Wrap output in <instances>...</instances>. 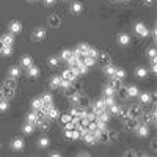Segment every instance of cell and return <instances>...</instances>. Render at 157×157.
<instances>
[{"mask_svg":"<svg viewBox=\"0 0 157 157\" xmlns=\"http://www.w3.org/2000/svg\"><path fill=\"white\" fill-rule=\"evenodd\" d=\"M50 157H61V154H58V152H52Z\"/></svg>","mask_w":157,"mask_h":157,"instance_id":"6f0895ef","label":"cell"},{"mask_svg":"<svg viewBox=\"0 0 157 157\" xmlns=\"http://www.w3.org/2000/svg\"><path fill=\"white\" fill-rule=\"evenodd\" d=\"M8 101L6 99H0V112H6L8 110Z\"/></svg>","mask_w":157,"mask_h":157,"instance_id":"bcb514c9","label":"cell"},{"mask_svg":"<svg viewBox=\"0 0 157 157\" xmlns=\"http://www.w3.org/2000/svg\"><path fill=\"white\" fill-rule=\"evenodd\" d=\"M61 77H63V78H66V80H69V82H72V83H74V82L77 80V77H78V75H75V72H74V71H71V69H66V71L63 72V75H61Z\"/></svg>","mask_w":157,"mask_h":157,"instance_id":"5bb4252c","label":"cell"},{"mask_svg":"<svg viewBox=\"0 0 157 157\" xmlns=\"http://www.w3.org/2000/svg\"><path fill=\"white\" fill-rule=\"evenodd\" d=\"M123 2H130V0H123Z\"/></svg>","mask_w":157,"mask_h":157,"instance_id":"be15d7a7","label":"cell"},{"mask_svg":"<svg viewBox=\"0 0 157 157\" xmlns=\"http://www.w3.org/2000/svg\"><path fill=\"white\" fill-rule=\"evenodd\" d=\"M43 2H44V5H46V6H52V5L55 3V0H43Z\"/></svg>","mask_w":157,"mask_h":157,"instance_id":"11a10c76","label":"cell"},{"mask_svg":"<svg viewBox=\"0 0 157 157\" xmlns=\"http://www.w3.org/2000/svg\"><path fill=\"white\" fill-rule=\"evenodd\" d=\"M126 94H127V98H137L140 94V91L135 85H130V86L126 88Z\"/></svg>","mask_w":157,"mask_h":157,"instance_id":"4fadbf2b","label":"cell"},{"mask_svg":"<svg viewBox=\"0 0 157 157\" xmlns=\"http://www.w3.org/2000/svg\"><path fill=\"white\" fill-rule=\"evenodd\" d=\"M118 43H120L121 46H127L130 43V38L127 33H121V35H118Z\"/></svg>","mask_w":157,"mask_h":157,"instance_id":"7402d4cb","label":"cell"},{"mask_svg":"<svg viewBox=\"0 0 157 157\" xmlns=\"http://www.w3.org/2000/svg\"><path fill=\"white\" fill-rule=\"evenodd\" d=\"M38 145L41 146V148H47L50 145V140L47 137H41V138H39V141H38Z\"/></svg>","mask_w":157,"mask_h":157,"instance_id":"60d3db41","label":"cell"},{"mask_svg":"<svg viewBox=\"0 0 157 157\" xmlns=\"http://www.w3.org/2000/svg\"><path fill=\"white\" fill-rule=\"evenodd\" d=\"M38 121H39V116H38V113H36V112H32V113H29V115H27V123H29V124L36 126V124H38Z\"/></svg>","mask_w":157,"mask_h":157,"instance_id":"2e32d148","label":"cell"},{"mask_svg":"<svg viewBox=\"0 0 157 157\" xmlns=\"http://www.w3.org/2000/svg\"><path fill=\"white\" fill-rule=\"evenodd\" d=\"M107 112H109L112 116H116V115H120V112H121V107L118 105V104H113L112 107H109V109H107Z\"/></svg>","mask_w":157,"mask_h":157,"instance_id":"f1b7e54d","label":"cell"},{"mask_svg":"<svg viewBox=\"0 0 157 157\" xmlns=\"http://www.w3.org/2000/svg\"><path fill=\"white\" fill-rule=\"evenodd\" d=\"M71 11L74 13V14H80V13L83 11V5H82L80 2H74V3L71 5Z\"/></svg>","mask_w":157,"mask_h":157,"instance_id":"cb8c5ba5","label":"cell"},{"mask_svg":"<svg viewBox=\"0 0 157 157\" xmlns=\"http://www.w3.org/2000/svg\"><path fill=\"white\" fill-rule=\"evenodd\" d=\"M110 2H113V3H116V2H118V0H110Z\"/></svg>","mask_w":157,"mask_h":157,"instance_id":"6125c7cd","label":"cell"},{"mask_svg":"<svg viewBox=\"0 0 157 157\" xmlns=\"http://www.w3.org/2000/svg\"><path fill=\"white\" fill-rule=\"evenodd\" d=\"M2 49H3V44H2V43H0V52H2Z\"/></svg>","mask_w":157,"mask_h":157,"instance_id":"94428289","label":"cell"},{"mask_svg":"<svg viewBox=\"0 0 157 157\" xmlns=\"http://www.w3.org/2000/svg\"><path fill=\"white\" fill-rule=\"evenodd\" d=\"M94 63H96V60H94V58H91V57H83V58H82V64H85L86 68L94 66Z\"/></svg>","mask_w":157,"mask_h":157,"instance_id":"d6a6232c","label":"cell"},{"mask_svg":"<svg viewBox=\"0 0 157 157\" xmlns=\"http://www.w3.org/2000/svg\"><path fill=\"white\" fill-rule=\"evenodd\" d=\"M77 105L80 107V109H86V107L90 105V99H88L86 96L80 94V98H78V101H77Z\"/></svg>","mask_w":157,"mask_h":157,"instance_id":"d6986e66","label":"cell"},{"mask_svg":"<svg viewBox=\"0 0 157 157\" xmlns=\"http://www.w3.org/2000/svg\"><path fill=\"white\" fill-rule=\"evenodd\" d=\"M135 74H137V77H138V78H145V77L148 75V71H146V68L140 66V68H137Z\"/></svg>","mask_w":157,"mask_h":157,"instance_id":"e575fe53","label":"cell"},{"mask_svg":"<svg viewBox=\"0 0 157 157\" xmlns=\"http://www.w3.org/2000/svg\"><path fill=\"white\" fill-rule=\"evenodd\" d=\"M115 91H116L115 88H112L110 85H107L105 88H104V94H105L107 98H113L115 96Z\"/></svg>","mask_w":157,"mask_h":157,"instance_id":"8d00e7d4","label":"cell"},{"mask_svg":"<svg viewBox=\"0 0 157 157\" xmlns=\"http://www.w3.org/2000/svg\"><path fill=\"white\" fill-rule=\"evenodd\" d=\"M110 118H112V115L105 110V112H102L101 115H98V120H96V121H99V123H105V124H107V123L110 121Z\"/></svg>","mask_w":157,"mask_h":157,"instance_id":"ac0fdd59","label":"cell"},{"mask_svg":"<svg viewBox=\"0 0 157 157\" xmlns=\"http://www.w3.org/2000/svg\"><path fill=\"white\" fill-rule=\"evenodd\" d=\"M27 74H29L30 77H38V75H39V69H38V66L32 64L30 68H27Z\"/></svg>","mask_w":157,"mask_h":157,"instance_id":"4dcf8cb0","label":"cell"},{"mask_svg":"<svg viewBox=\"0 0 157 157\" xmlns=\"http://www.w3.org/2000/svg\"><path fill=\"white\" fill-rule=\"evenodd\" d=\"M146 157H148V155H146Z\"/></svg>","mask_w":157,"mask_h":157,"instance_id":"03108f58","label":"cell"},{"mask_svg":"<svg viewBox=\"0 0 157 157\" xmlns=\"http://www.w3.org/2000/svg\"><path fill=\"white\" fill-rule=\"evenodd\" d=\"M102 101H104V105H105V109H109V107L113 105V104H116V102H115V98H107V96H105Z\"/></svg>","mask_w":157,"mask_h":157,"instance_id":"b9f144b4","label":"cell"},{"mask_svg":"<svg viewBox=\"0 0 157 157\" xmlns=\"http://www.w3.org/2000/svg\"><path fill=\"white\" fill-rule=\"evenodd\" d=\"M41 101H43V104H52V94H44L43 98H41Z\"/></svg>","mask_w":157,"mask_h":157,"instance_id":"f907efd6","label":"cell"},{"mask_svg":"<svg viewBox=\"0 0 157 157\" xmlns=\"http://www.w3.org/2000/svg\"><path fill=\"white\" fill-rule=\"evenodd\" d=\"M0 43L3 44V47H13V44H14V36H13L11 33H5L2 38H0Z\"/></svg>","mask_w":157,"mask_h":157,"instance_id":"7a4b0ae2","label":"cell"},{"mask_svg":"<svg viewBox=\"0 0 157 157\" xmlns=\"http://www.w3.org/2000/svg\"><path fill=\"white\" fill-rule=\"evenodd\" d=\"M47 64L50 68H57L58 64H60V58L58 57H50L49 60H47Z\"/></svg>","mask_w":157,"mask_h":157,"instance_id":"836d02e7","label":"cell"},{"mask_svg":"<svg viewBox=\"0 0 157 157\" xmlns=\"http://www.w3.org/2000/svg\"><path fill=\"white\" fill-rule=\"evenodd\" d=\"M71 118H72V116H71L69 113H66V115H61V116H60V121H61L63 124H66V123L71 121Z\"/></svg>","mask_w":157,"mask_h":157,"instance_id":"681fc988","label":"cell"},{"mask_svg":"<svg viewBox=\"0 0 157 157\" xmlns=\"http://www.w3.org/2000/svg\"><path fill=\"white\" fill-rule=\"evenodd\" d=\"M126 157H138V155H137V152H135V151L130 149V151H127V152H126Z\"/></svg>","mask_w":157,"mask_h":157,"instance_id":"db71d44e","label":"cell"},{"mask_svg":"<svg viewBox=\"0 0 157 157\" xmlns=\"http://www.w3.org/2000/svg\"><path fill=\"white\" fill-rule=\"evenodd\" d=\"M60 86H61L63 90H68V88L72 86V82H69V80H66V78H63V77H61V83H60Z\"/></svg>","mask_w":157,"mask_h":157,"instance_id":"ee69618b","label":"cell"},{"mask_svg":"<svg viewBox=\"0 0 157 157\" xmlns=\"http://www.w3.org/2000/svg\"><path fill=\"white\" fill-rule=\"evenodd\" d=\"M78 157H91V155L86 154V152H82V154H78Z\"/></svg>","mask_w":157,"mask_h":157,"instance_id":"680465c9","label":"cell"},{"mask_svg":"<svg viewBox=\"0 0 157 157\" xmlns=\"http://www.w3.org/2000/svg\"><path fill=\"white\" fill-rule=\"evenodd\" d=\"M146 55H148L151 60H152V58H155V49H154V47L148 49V50H146Z\"/></svg>","mask_w":157,"mask_h":157,"instance_id":"816d5d0a","label":"cell"},{"mask_svg":"<svg viewBox=\"0 0 157 157\" xmlns=\"http://www.w3.org/2000/svg\"><path fill=\"white\" fill-rule=\"evenodd\" d=\"M33 130H35V126H33V124H29V123L22 127V132H24V134H27V135L33 134Z\"/></svg>","mask_w":157,"mask_h":157,"instance_id":"74e56055","label":"cell"},{"mask_svg":"<svg viewBox=\"0 0 157 157\" xmlns=\"http://www.w3.org/2000/svg\"><path fill=\"white\" fill-rule=\"evenodd\" d=\"M112 88L115 90H120L123 88V80H120V78H115V77H110V83H109Z\"/></svg>","mask_w":157,"mask_h":157,"instance_id":"603a6c76","label":"cell"},{"mask_svg":"<svg viewBox=\"0 0 157 157\" xmlns=\"http://www.w3.org/2000/svg\"><path fill=\"white\" fill-rule=\"evenodd\" d=\"M2 94H3V99H11L13 96H14V90L13 88H8V86H5L3 90H2Z\"/></svg>","mask_w":157,"mask_h":157,"instance_id":"4316f807","label":"cell"},{"mask_svg":"<svg viewBox=\"0 0 157 157\" xmlns=\"http://www.w3.org/2000/svg\"><path fill=\"white\" fill-rule=\"evenodd\" d=\"M98 55H99L98 49H93V47H90L88 52H86V57H91V58H94V60H98Z\"/></svg>","mask_w":157,"mask_h":157,"instance_id":"f35d334b","label":"cell"},{"mask_svg":"<svg viewBox=\"0 0 157 157\" xmlns=\"http://www.w3.org/2000/svg\"><path fill=\"white\" fill-rule=\"evenodd\" d=\"M124 123H126V129H129V130H135L137 126L140 124V121L138 120H134V118H126Z\"/></svg>","mask_w":157,"mask_h":157,"instance_id":"9c48e42d","label":"cell"},{"mask_svg":"<svg viewBox=\"0 0 157 157\" xmlns=\"http://www.w3.org/2000/svg\"><path fill=\"white\" fill-rule=\"evenodd\" d=\"M29 2H36V0H29Z\"/></svg>","mask_w":157,"mask_h":157,"instance_id":"e7e4bbea","label":"cell"},{"mask_svg":"<svg viewBox=\"0 0 157 157\" xmlns=\"http://www.w3.org/2000/svg\"><path fill=\"white\" fill-rule=\"evenodd\" d=\"M88 49H90L88 44H78V47L74 50V57H77V58H83V57H86Z\"/></svg>","mask_w":157,"mask_h":157,"instance_id":"6da1fadb","label":"cell"},{"mask_svg":"<svg viewBox=\"0 0 157 157\" xmlns=\"http://www.w3.org/2000/svg\"><path fill=\"white\" fill-rule=\"evenodd\" d=\"M107 132H109V141H110V143L118 138V132H115V130H107Z\"/></svg>","mask_w":157,"mask_h":157,"instance_id":"c3c4849f","label":"cell"},{"mask_svg":"<svg viewBox=\"0 0 157 157\" xmlns=\"http://www.w3.org/2000/svg\"><path fill=\"white\" fill-rule=\"evenodd\" d=\"M98 60L104 64V66H107V64H112V58H110V55H109V54H105V52H99Z\"/></svg>","mask_w":157,"mask_h":157,"instance_id":"30bf717a","label":"cell"},{"mask_svg":"<svg viewBox=\"0 0 157 157\" xmlns=\"http://www.w3.org/2000/svg\"><path fill=\"white\" fill-rule=\"evenodd\" d=\"M135 132H137L138 137L145 138V137L149 135V127H148V124H141V123H140V124L137 126V129H135Z\"/></svg>","mask_w":157,"mask_h":157,"instance_id":"277c9868","label":"cell"},{"mask_svg":"<svg viewBox=\"0 0 157 157\" xmlns=\"http://www.w3.org/2000/svg\"><path fill=\"white\" fill-rule=\"evenodd\" d=\"M60 83H61V77H60V75H54V77L50 78V88H52V90L60 88Z\"/></svg>","mask_w":157,"mask_h":157,"instance_id":"44dd1931","label":"cell"},{"mask_svg":"<svg viewBox=\"0 0 157 157\" xmlns=\"http://www.w3.org/2000/svg\"><path fill=\"white\" fill-rule=\"evenodd\" d=\"M68 64H69V69H75V68H78L82 64V58H77V57H72L69 61H68Z\"/></svg>","mask_w":157,"mask_h":157,"instance_id":"d4e9b609","label":"cell"},{"mask_svg":"<svg viewBox=\"0 0 157 157\" xmlns=\"http://www.w3.org/2000/svg\"><path fill=\"white\" fill-rule=\"evenodd\" d=\"M115 66H113V64H107V66H104V71H105V74L109 75V77H113L115 75Z\"/></svg>","mask_w":157,"mask_h":157,"instance_id":"d590c367","label":"cell"},{"mask_svg":"<svg viewBox=\"0 0 157 157\" xmlns=\"http://www.w3.org/2000/svg\"><path fill=\"white\" fill-rule=\"evenodd\" d=\"M24 146H25V143H24L22 138H14V140L11 141V148L14 149V151H22Z\"/></svg>","mask_w":157,"mask_h":157,"instance_id":"8fae6325","label":"cell"},{"mask_svg":"<svg viewBox=\"0 0 157 157\" xmlns=\"http://www.w3.org/2000/svg\"><path fill=\"white\" fill-rule=\"evenodd\" d=\"M64 129H66V130H72V129H75V124L72 121H69V123L64 124Z\"/></svg>","mask_w":157,"mask_h":157,"instance_id":"f5cc1de1","label":"cell"},{"mask_svg":"<svg viewBox=\"0 0 157 157\" xmlns=\"http://www.w3.org/2000/svg\"><path fill=\"white\" fill-rule=\"evenodd\" d=\"M82 140L86 143V145H96V143H98V138L94 137V134H93V132H90V130H88V132L82 137Z\"/></svg>","mask_w":157,"mask_h":157,"instance_id":"52a82bcc","label":"cell"},{"mask_svg":"<svg viewBox=\"0 0 157 157\" xmlns=\"http://www.w3.org/2000/svg\"><path fill=\"white\" fill-rule=\"evenodd\" d=\"M0 54H2L3 57H11L13 55V47H3Z\"/></svg>","mask_w":157,"mask_h":157,"instance_id":"f6af8a7d","label":"cell"},{"mask_svg":"<svg viewBox=\"0 0 157 157\" xmlns=\"http://www.w3.org/2000/svg\"><path fill=\"white\" fill-rule=\"evenodd\" d=\"M107 109H105V105H104V101L102 99H99V101H96V104L93 105V112L96 113V115H101L102 112H105Z\"/></svg>","mask_w":157,"mask_h":157,"instance_id":"7c38bea8","label":"cell"},{"mask_svg":"<svg viewBox=\"0 0 157 157\" xmlns=\"http://www.w3.org/2000/svg\"><path fill=\"white\" fill-rule=\"evenodd\" d=\"M141 115V109L140 107H135V105H130L127 109V118H134V120H138Z\"/></svg>","mask_w":157,"mask_h":157,"instance_id":"5b68a950","label":"cell"},{"mask_svg":"<svg viewBox=\"0 0 157 157\" xmlns=\"http://www.w3.org/2000/svg\"><path fill=\"white\" fill-rule=\"evenodd\" d=\"M21 75V68L19 66H13L11 69H10V77L11 78H17Z\"/></svg>","mask_w":157,"mask_h":157,"instance_id":"1f68e13d","label":"cell"},{"mask_svg":"<svg viewBox=\"0 0 157 157\" xmlns=\"http://www.w3.org/2000/svg\"><path fill=\"white\" fill-rule=\"evenodd\" d=\"M0 99H3V94H2V90H0Z\"/></svg>","mask_w":157,"mask_h":157,"instance_id":"91938a15","label":"cell"},{"mask_svg":"<svg viewBox=\"0 0 157 157\" xmlns=\"http://www.w3.org/2000/svg\"><path fill=\"white\" fill-rule=\"evenodd\" d=\"M72 57H74V50H71V49H64L61 52V55H60V58L64 60V61H69Z\"/></svg>","mask_w":157,"mask_h":157,"instance_id":"e0dca14e","label":"cell"},{"mask_svg":"<svg viewBox=\"0 0 157 157\" xmlns=\"http://www.w3.org/2000/svg\"><path fill=\"white\" fill-rule=\"evenodd\" d=\"M58 116H60V112H58L55 107H52V109L47 112V118H49V120H58Z\"/></svg>","mask_w":157,"mask_h":157,"instance_id":"83f0119b","label":"cell"},{"mask_svg":"<svg viewBox=\"0 0 157 157\" xmlns=\"http://www.w3.org/2000/svg\"><path fill=\"white\" fill-rule=\"evenodd\" d=\"M5 86H8V88H13V90H16V78H8L6 80V83H5Z\"/></svg>","mask_w":157,"mask_h":157,"instance_id":"7dc6e473","label":"cell"},{"mask_svg":"<svg viewBox=\"0 0 157 157\" xmlns=\"http://www.w3.org/2000/svg\"><path fill=\"white\" fill-rule=\"evenodd\" d=\"M44 38H46V29H43V27L35 29V32H33V39L35 41H41V39H44Z\"/></svg>","mask_w":157,"mask_h":157,"instance_id":"ba28073f","label":"cell"},{"mask_svg":"<svg viewBox=\"0 0 157 157\" xmlns=\"http://www.w3.org/2000/svg\"><path fill=\"white\" fill-rule=\"evenodd\" d=\"M32 107H33V110H39L43 107V101L41 99H33L32 101Z\"/></svg>","mask_w":157,"mask_h":157,"instance_id":"7bdbcfd3","label":"cell"},{"mask_svg":"<svg viewBox=\"0 0 157 157\" xmlns=\"http://www.w3.org/2000/svg\"><path fill=\"white\" fill-rule=\"evenodd\" d=\"M49 24L52 25V27H60V24H61V17L58 14H52L49 17Z\"/></svg>","mask_w":157,"mask_h":157,"instance_id":"ffe728a7","label":"cell"},{"mask_svg":"<svg viewBox=\"0 0 157 157\" xmlns=\"http://www.w3.org/2000/svg\"><path fill=\"white\" fill-rule=\"evenodd\" d=\"M135 33H138L141 38H146L149 35V30L146 29V25L143 24V22H137L135 24Z\"/></svg>","mask_w":157,"mask_h":157,"instance_id":"3957f363","label":"cell"},{"mask_svg":"<svg viewBox=\"0 0 157 157\" xmlns=\"http://www.w3.org/2000/svg\"><path fill=\"white\" fill-rule=\"evenodd\" d=\"M138 96H140V104L141 105H146V104L151 102V94H148V93H141Z\"/></svg>","mask_w":157,"mask_h":157,"instance_id":"f546056e","label":"cell"},{"mask_svg":"<svg viewBox=\"0 0 157 157\" xmlns=\"http://www.w3.org/2000/svg\"><path fill=\"white\" fill-rule=\"evenodd\" d=\"M8 29H10V33H11V35L21 33V32H22V24H21L19 21H13V22H10Z\"/></svg>","mask_w":157,"mask_h":157,"instance_id":"8992f818","label":"cell"},{"mask_svg":"<svg viewBox=\"0 0 157 157\" xmlns=\"http://www.w3.org/2000/svg\"><path fill=\"white\" fill-rule=\"evenodd\" d=\"M115 78H120V80H124V77H126V71L124 69H115Z\"/></svg>","mask_w":157,"mask_h":157,"instance_id":"ab89813d","label":"cell"},{"mask_svg":"<svg viewBox=\"0 0 157 157\" xmlns=\"http://www.w3.org/2000/svg\"><path fill=\"white\" fill-rule=\"evenodd\" d=\"M152 2H154V0H143V3H145V5H152Z\"/></svg>","mask_w":157,"mask_h":157,"instance_id":"9f6ffc18","label":"cell"},{"mask_svg":"<svg viewBox=\"0 0 157 157\" xmlns=\"http://www.w3.org/2000/svg\"><path fill=\"white\" fill-rule=\"evenodd\" d=\"M71 116H77V118H83L85 116V109H80V107H74V109H71V113H69Z\"/></svg>","mask_w":157,"mask_h":157,"instance_id":"484cf974","label":"cell"},{"mask_svg":"<svg viewBox=\"0 0 157 157\" xmlns=\"http://www.w3.org/2000/svg\"><path fill=\"white\" fill-rule=\"evenodd\" d=\"M32 64H33V60H32V57H30V55H24V57L21 58V66H22V68L27 69V68H30V66H32Z\"/></svg>","mask_w":157,"mask_h":157,"instance_id":"9a60e30c","label":"cell"}]
</instances>
